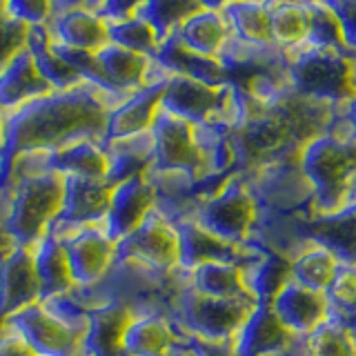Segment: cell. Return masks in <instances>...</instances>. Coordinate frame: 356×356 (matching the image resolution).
Masks as SVG:
<instances>
[{"label":"cell","instance_id":"obj_1","mask_svg":"<svg viewBox=\"0 0 356 356\" xmlns=\"http://www.w3.org/2000/svg\"><path fill=\"white\" fill-rule=\"evenodd\" d=\"M125 96L129 94H114L85 81L72 89H51L7 111L5 159L22 152H54L78 138L105 140L107 118Z\"/></svg>","mask_w":356,"mask_h":356},{"label":"cell","instance_id":"obj_2","mask_svg":"<svg viewBox=\"0 0 356 356\" xmlns=\"http://www.w3.org/2000/svg\"><path fill=\"white\" fill-rule=\"evenodd\" d=\"M0 183L7 187V238L33 248L60 216L65 176L54 170L49 152H22L5 159Z\"/></svg>","mask_w":356,"mask_h":356},{"label":"cell","instance_id":"obj_3","mask_svg":"<svg viewBox=\"0 0 356 356\" xmlns=\"http://www.w3.org/2000/svg\"><path fill=\"white\" fill-rule=\"evenodd\" d=\"M300 174L314 194L316 216H327L350 203L356 187V134L339 136L332 129L300 145Z\"/></svg>","mask_w":356,"mask_h":356},{"label":"cell","instance_id":"obj_4","mask_svg":"<svg viewBox=\"0 0 356 356\" xmlns=\"http://www.w3.org/2000/svg\"><path fill=\"white\" fill-rule=\"evenodd\" d=\"M89 312L65 296H44L0 323L14 327L38 356H83Z\"/></svg>","mask_w":356,"mask_h":356},{"label":"cell","instance_id":"obj_5","mask_svg":"<svg viewBox=\"0 0 356 356\" xmlns=\"http://www.w3.org/2000/svg\"><path fill=\"white\" fill-rule=\"evenodd\" d=\"M259 305L250 298H214L198 294L187 285V274L167 309L181 337L203 345H232L252 309Z\"/></svg>","mask_w":356,"mask_h":356},{"label":"cell","instance_id":"obj_6","mask_svg":"<svg viewBox=\"0 0 356 356\" xmlns=\"http://www.w3.org/2000/svg\"><path fill=\"white\" fill-rule=\"evenodd\" d=\"M285 83L298 96L323 105L350 103L356 96V60L345 51L309 44L287 63Z\"/></svg>","mask_w":356,"mask_h":356},{"label":"cell","instance_id":"obj_7","mask_svg":"<svg viewBox=\"0 0 356 356\" xmlns=\"http://www.w3.org/2000/svg\"><path fill=\"white\" fill-rule=\"evenodd\" d=\"M194 218L222 241L250 245L261 225V200L243 172L229 174L211 192L198 198Z\"/></svg>","mask_w":356,"mask_h":356},{"label":"cell","instance_id":"obj_8","mask_svg":"<svg viewBox=\"0 0 356 356\" xmlns=\"http://www.w3.org/2000/svg\"><path fill=\"white\" fill-rule=\"evenodd\" d=\"M234 159L243 174L263 172L278 165L294 147L300 149V140L287 118L276 107L254 105L248 98V111L236 129L229 131Z\"/></svg>","mask_w":356,"mask_h":356},{"label":"cell","instance_id":"obj_9","mask_svg":"<svg viewBox=\"0 0 356 356\" xmlns=\"http://www.w3.org/2000/svg\"><path fill=\"white\" fill-rule=\"evenodd\" d=\"M47 232L63 238L76 287L96 285L98 281H103L118 256V241L111 238L105 222L81 227L51 225Z\"/></svg>","mask_w":356,"mask_h":356},{"label":"cell","instance_id":"obj_10","mask_svg":"<svg viewBox=\"0 0 356 356\" xmlns=\"http://www.w3.org/2000/svg\"><path fill=\"white\" fill-rule=\"evenodd\" d=\"M149 131L154 140L152 167L187 172L196 176L200 183L218 181V178L209 176L205 154L200 149L194 125H189L187 120L176 118L172 114H167L165 109H161L159 114H156V120Z\"/></svg>","mask_w":356,"mask_h":356},{"label":"cell","instance_id":"obj_11","mask_svg":"<svg viewBox=\"0 0 356 356\" xmlns=\"http://www.w3.org/2000/svg\"><path fill=\"white\" fill-rule=\"evenodd\" d=\"M118 254L134 256L161 272H174L181 263V236L172 218L154 209L125 241L118 243Z\"/></svg>","mask_w":356,"mask_h":356},{"label":"cell","instance_id":"obj_12","mask_svg":"<svg viewBox=\"0 0 356 356\" xmlns=\"http://www.w3.org/2000/svg\"><path fill=\"white\" fill-rule=\"evenodd\" d=\"M178 227V236H181V263H178V270L189 272L198 265L205 263H241L245 265L252 256L261 250V245H234L222 241L216 236L214 232H209L205 225L194 216H185L174 220Z\"/></svg>","mask_w":356,"mask_h":356},{"label":"cell","instance_id":"obj_13","mask_svg":"<svg viewBox=\"0 0 356 356\" xmlns=\"http://www.w3.org/2000/svg\"><path fill=\"white\" fill-rule=\"evenodd\" d=\"M42 298L31 248L14 245L0 259V321Z\"/></svg>","mask_w":356,"mask_h":356},{"label":"cell","instance_id":"obj_14","mask_svg":"<svg viewBox=\"0 0 356 356\" xmlns=\"http://www.w3.org/2000/svg\"><path fill=\"white\" fill-rule=\"evenodd\" d=\"M294 334L276 316L270 303H259L232 341L234 356H283L294 345Z\"/></svg>","mask_w":356,"mask_h":356},{"label":"cell","instance_id":"obj_15","mask_svg":"<svg viewBox=\"0 0 356 356\" xmlns=\"http://www.w3.org/2000/svg\"><path fill=\"white\" fill-rule=\"evenodd\" d=\"M156 209L154 189L145 176H134L129 181L114 185L105 216V227L114 241H125L140 222Z\"/></svg>","mask_w":356,"mask_h":356},{"label":"cell","instance_id":"obj_16","mask_svg":"<svg viewBox=\"0 0 356 356\" xmlns=\"http://www.w3.org/2000/svg\"><path fill=\"white\" fill-rule=\"evenodd\" d=\"M276 316L294 337H307L330 316L327 296L287 281L270 300Z\"/></svg>","mask_w":356,"mask_h":356},{"label":"cell","instance_id":"obj_17","mask_svg":"<svg viewBox=\"0 0 356 356\" xmlns=\"http://www.w3.org/2000/svg\"><path fill=\"white\" fill-rule=\"evenodd\" d=\"M111 189H114V185L109 183H94V181H83V178L65 176L63 209L60 216L51 225L81 227V225H94V222H105Z\"/></svg>","mask_w":356,"mask_h":356},{"label":"cell","instance_id":"obj_18","mask_svg":"<svg viewBox=\"0 0 356 356\" xmlns=\"http://www.w3.org/2000/svg\"><path fill=\"white\" fill-rule=\"evenodd\" d=\"M165 81L167 78L149 83L122 98L120 103L111 109V114L107 118L105 140L136 136V134L149 131L156 120V114L161 111V96H163Z\"/></svg>","mask_w":356,"mask_h":356},{"label":"cell","instance_id":"obj_19","mask_svg":"<svg viewBox=\"0 0 356 356\" xmlns=\"http://www.w3.org/2000/svg\"><path fill=\"white\" fill-rule=\"evenodd\" d=\"M181 341H187L176 330L172 318L163 312H138L129 321L122 337L125 356H170Z\"/></svg>","mask_w":356,"mask_h":356},{"label":"cell","instance_id":"obj_20","mask_svg":"<svg viewBox=\"0 0 356 356\" xmlns=\"http://www.w3.org/2000/svg\"><path fill=\"white\" fill-rule=\"evenodd\" d=\"M47 29L58 44L89 54H96L109 42L107 22L87 7H72L51 16Z\"/></svg>","mask_w":356,"mask_h":356},{"label":"cell","instance_id":"obj_21","mask_svg":"<svg viewBox=\"0 0 356 356\" xmlns=\"http://www.w3.org/2000/svg\"><path fill=\"white\" fill-rule=\"evenodd\" d=\"M51 92V85L44 81L31 51L25 47L18 51L11 63L0 72V109L14 111L29 100H36Z\"/></svg>","mask_w":356,"mask_h":356},{"label":"cell","instance_id":"obj_22","mask_svg":"<svg viewBox=\"0 0 356 356\" xmlns=\"http://www.w3.org/2000/svg\"><path fill=\"white\" fill-rule=\"evenodd\" d=\"M136 312L120 303H107L89 312L83 356H125L122 337Z\"/></svg>","mask_w":356,"mask_h":356},{"label":"cell","instance_id":"obj_23","mask_svg":"<svg viewBox=\"0 0 356 356\" xmlns=\"http://www.w3.org/2000/svg\"><path fill=\"white\" fill-rule=\"evenodd\" d=\"M49 163L63 176L83 178V181L107 183L109 159L103 147V140L78 138L49 152Z\"/></svg>","mask_w":356,"mask_h":356},{"label":"cell","instance_id":"obj_24","mask_svg":"<svg viewBox=\"0 0 356 356\" xmlns=\"http://www.w3.org/2000/svg\"><path fill=\"white\" fill-rule=\"evenodd\" d=\"M309 238L327 248L341 265H356V198L334 214L312 220Z\"/></svg>","mask_w":356,"mask_h":356},{"label":"cell","instance_id":"obj_25","mask_svg":"<svg viewBox=\"0 0 356 356\" xmlns=\"http://www.w3.org/2000/svg\"><path fill=\"white\" fill-rule=\"evenodd\" d=\"M103 147L109 159V185H118L134 176H143L154 161L152 131H143L125 138H109L103 140Z\"/></svg>","mask_w":356,"mask_h":356},{"label":"cell","instance_id":"obj_26","mask_svg":"<svg viewBox=\"0 0 356 356\" xmlns=\"http://www.w3.org/2000/svg\"><path fill=\"white\" fill-rule=\"evenodd\" d=\"M31 254H33V265H36V274L42 287V298L65 296L76 287L72 270H70V261H67L65 243L60 236L47 232L31 248Z\"/></svg>","mask_w":356,"mask_h":356},{"label":"cell","instance_id":"obj_27","mask_svg":"<svg viewBox=\"0 0 356 356\" xmlns=\"http://www.w3.org/2000/svg\"><path fill=\"white\" fill-rule=\"evenodd\" d=\"M154 60L170 74L189 76V78H196V81H203L209 85L227 83V70L222 67V63L218 58H207V56H198L194 51H189L187 47L181 44L176 33L167 36L161 42Z\"/></svg>","mask_w":356,"mask_h":356},{"label":"cell","instance_id":"obj_28","mask_svg":"<svg viewBox=\"0 0 356 356\" xmlns=\"http://www.w3.org/2000/svg\"><path fill=\"white\" fill-rule=\"evenodd\" d=\"M187 285L196 289L198 294L214 298H250L256 300L250 292L245 267L241 263H205L194 270L185 272ZM259 303V300H256Z\"/></svg>","mask_w":356,"mask_h":356},{"label":"cell","instance_id":"obj_29","mask_svg":"<svg viewBox=\"0 0 356 356\" xmlns=\"http://www.w3.org/2000/svg\"><path fill=\"white\" fill-rule=\"evenodd\" d=\"M227 20L229 33L252 47H272V18L270 5L263 0H232L220 9Z\"/></svg>","mask_w":356,"mask_h":356},{"label":"cell","instance_id":"obj_30","mask_svg":"<svg viewBox=\"0 0 356 356\" xmlns=\"http://www.w3.org/2000/svg\"><path fill=\"white\" fill-rule=\"evenodd\" d=\"M174 33L183 47L198 56H207V58H218L232 36L227 20L222 18L220 11L205 7L189 16Z\"/></svg>","mask_w":356,"mask_h":356},{"label":"cell","instance_id":"obj_31","mask_svg":"<svg viewBox=\"0 0 356 356\" xmlns=\"http://www.w3.org/2000/svg\"><path fill=\"white\" fill-rule=\"evenodd\" d=\"M339 267V259L327 248L312 243L307 250H300L289 261V281L298 283L300 287H307L312 292L325 294Z\"/></svg>","mask_w":356,"mask_h":356},{"label":"cell","instance_id":"obj_32","mask_svg":"<svg viewBox=\"0 0 356 356\" xmlns=\"http://www.w3.org/2000/svg\"><path fill=\"white\" fill-rule=\"evenodd\" d=\"M27 49L31 51L40 74L44 76V81L51 85V89H72V87H78L81 83H85L83 76L54 51L47 25L29 27Z\"/></svg>","mask_w":356,"mask_h":356},{"label":"cell","instance_id":"obj_33","mask_svg":"<svg viewBox=\"0 0 356 356\" xmlns=\"http://www.w3.org/2000/svg\"><path fill=\"white\" fill-rule=\"evenodd\" d=\"M272 18V38L283 47H296L309 38L312 29V11L309 5L292 3V0H278L270 7Z\"/></svg>","mask_w":356,"mask_h":356},{"label":"cell","instance_id":"obj_34","mask_svg":"<svg viewBox=\"0 0 356 356\" xmlns=\"http://www.w3.org/2000/svg\"><path fill=\"white\" fill-rule=\"evenodd\" d=\"M105 22H107L109 42L120 44V47H125L129 51L143 54L147 58H154L163 42L161 33L143 16H131L125 20H105Z\"/></svg>","mask_w":356,"mask_h":356},{"label":"cell","instance_id":"obj_35","mask_svg":"<svg viewBox=\"0 0 356 356\" xmlns=\"http://www.w3.org/2000/svg\"><path fill=\"white\" fill-rule=\"evenodd\" d=\"M305 341L309 356H356V339L339 314H330Z\"/></svg>","mask_w":356,"mask_h":356},{"label":"cell","instance_id":"obj_36","mask_svg":"<svg viewBox=\"0 0 356 356\" xmlns=\"http://www.w3.org/2000/svg\"><path fill=\"white\" fill-rule=\"evenodd\" d=\"M203 9L200 0H147V5L143 9V18H147L156 31L161 33V38L165 40L167 36L183 25V22Z\"/></svg>","mask_w":356,"mask_h":356},{"label":"cell","instance_id":"obj_37","mask_svg":"<svg viewBox=\"0 0 356 356\" xmlns=\"http://www.w3.org/2000/svg\"><path fill=\"white\" fill-rule=\"evenodd\" d=\"M309 11H312V29H309L307 42L316 44V47H330V49L345 51L337 16L332 14L330 7H325L318 0V3H309Z\"/></svg>","mask_w":356,"mask_h":356},{"label":"cell","instance_id":"obj_38","mask_svg":"<svg viewBox=\"0 0 356 356\" xmlns=\"http://www.w3.org/2000/svg\"><path fill=\"white\" fill-rule=\"evenodd\" d=\"M327 303L341 316H356V265H341L327 287Z\"/></svg>","mask_w":356,"mask_h":356},{"label":"cell","instance_id":"obj_39","mask_svg":"<svg viewBox=\"0 0 356 356\" xmlns=\"http://www.w3.org/2000/svg\"><path fill=\"white\" fill-rule=\"evenodd\" d=\"M29 27L25 22L11 18L5 9V0H0V72L11 63V58L27 47Z\"/></svg>","mask_w":356,"mask_h":356},{"label":"cell","instance_id":"obj_40","mask_svg":"<svg viewBox=\"0 0 356 356\" xmlns=\"http://www.w3.org/2000/svg\"><path fill=\"white\" fill-rule=\"evenodd\" d=\"M5 9L11 18L25 22L27 27H42L51 20V0H5Z\"/></svg>","mask_w":356,"mask_h":356},{"label":"cell","instance_id":"obj_41","mask_svg":"<svg viewBox=\"0 0 356 356\" xmlns=\"http://www.w3.org/2000/svg\"><path fill=\"white\" fill-rule=\"evenodd\" d=\"M337 16L345 49L356 51V0H321Z\"/></svg>","mask_w":356,"mask_h":356},{"label":"cell","instance_id":"obj_42","mask_svg":"<svg viewBox=\"0 0 356 356\" xmlns=\"http://www.w3.org/2000/svg\"><path fill=\"white\" fill-rule=\"evenodd\" d=\"M147 0H105L96 14L103 20H125L131 16H140Z\"/></svg>","mask_w":356,"mask_h":356},{"label":"cell","instance_id":"obj_43","mask_svg":"<svg viewBox=\"0 0 356 356\" xmlns=\"http://www.w3.org/2000/svg\"><path fill=\"white\" fill-rule=\"evenodd\" d=\"M0 356H38V354L29 348V343L14 327L7 325V323H0Z\"/></svg>","mask_w":356,"mask_h":356},{"label":"cell","instance_id":"obj_44","mask_svg":"<svg viewBox=\"0 0 356 356\" xmlns=\"http://www.w3.org/2000/svg\"><path fill=\"white\" fill-rule=\"evenodd\" d=\"M200 356H234L229 345H203L198 343Z\"/></svg>","mask_w":356,"mask_h":356},{"label":"cell","instance_id":"obj_45","mask_svg":"<svg viewBox=\"0 0 356 356\" xmlns=\"http://www.w3.org/2000/svg\"><path fill=\"white\" fill-rule=\"evenodd\" d=\"M5 149H7V120H5V111L0 109V156L5 159Z\"/></svg>","mask_w":356,"mask_h":356},{"label":"cell","instance_id":"obj_46","mask_svg":"<svg viewBox=\"0 0 356 356\" xmlns=\"http://www.w3.org/2000/svg\"><path fill=\"white\" fill-rule=\"evenodd\" d=\"M348 122H350L352 131L356 134V96L348 103Z\"/></svg>","mask_w":356,"mask_h":356},{"label":"cell","instance_id":"obj_47","mask_svg":"<svg viewBox=\"0 0 356 356\" xmlns=\"http://www.w3.org/2000/svg\"><path fill=\"white\" fill-rule=\"evenodd\" d=\"M227 3H232V0H200V5L205 9H216V11H220Z\"/></svg>","mask_w":356,"mask_h":356},{"label":"cell","instance_id":"obj_48","mask_svg":"<svg viewBox=\"0 0 356 356\" xmlns=\"http://www.w3.org/2000/svg\"><path fill=\"white\" fill-rule=\"evenodd\" d=\"M81 3H83V7H87V9L98 11V9H100V5H103L105 0H81Z\"/></svg>","mask_w":356,"mask_h":356},{"label":"cell","instance_id":"obj_49","mask_svg":"<svg viewBox=\"0 0 356 356\" xmlns=\"http://www.w3.org/2000/svg\"><path fill=\"white\" fill-rule=\"evenodd\" d=\"M292 3H303V5H309V3H318V0H292Z\"/></svg>","mask_w":356,"mask_h":356},{"label":"cell","instance_id":"obj_50","mask_svg":"<svg viewBox=\"0 0 356 356\" xmlns=\"http://www.w3.org/2000/svg\"><path fill=\"white\" fill-rule=\"evenodd\" d=\"M3 163H5V159L0 156V176H3Z\"/></svg>","mask_w":356,"mask_h":356}]
</instances>
